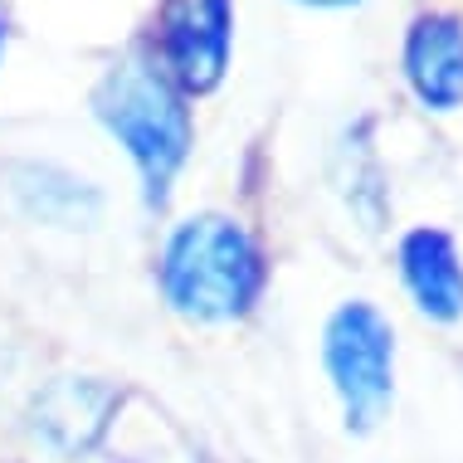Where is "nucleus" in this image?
<instances>
[{
	"label": "nucleus",
	"instance_id": "nucleus-1",
	"mask_svg": "<svg viewBox=\"0 0 463 463\" xmlns=\"http://www.w3.org/2000/svg\"><path fill=\"white\" fill-rule=\"evenodd\" d=\"M264 249L230 215H191L161 244V293L191 322H234L259 303Z\"/></svg>",
	"mask_w": 463,
	"mask_h": 463
},
{
	"label": "nucleus",
	"instance_id": "nucleus-2",
	"mask_svg": "<svg viewBox=\"0 0 463 463\" xmlns=\"http://www.w3.org/2000/svg\"><path fill=\"white\" fill-rule=\"evenodd\" d=\"M93 112L132 156L137 176L146 185V200L161 205L176 171L191 156V112H185L181 89L152 59H122L93 89Z\"/></svg>",
	"mask_w": 463,
	"mask_h": 463
},
{
	"label": "nucleus",
	"instance_id": "nucleus-3",
	"mask_svg": "<svg viewBox=\"0 0 463 463\" xmlns=\"http://www.w3.org/2000/svg\"><path fill=\"white\" fill-rule=\"evenodd\" d=\"M322 361H327L332 391L342 400L346 430H375L395 395V332L385 312L361 298L342 303L322 332Z\"/></svg>",
	"mask_w": 463,
	"mask_h": 463
},
{
	"label": "nucleus",
	"instance_id": "nucleus-4",
	"mask_svg": "<svg viewBox=\"0 0 463 463\" xmlns=\"http://www.w3.org/2000/svg\"><path fill=\"white\" fill-rule=\"evenodd\" d=\"M161 73L181 93H210L230 69L234 0H161Z\"/></svg>",
	"mask_w": 463,
	"mask_h": 463
},
{
	"label": "nucleus",
	"instance_id": "nucleus-5",
	"mask_svg": "<svg viewBox=\"0 0 463 463\" xmlns=\"http://www.w3.org/2000/svg\"><path fill=\"white\" fill-rule=\"evenodd\" d=\"M405 79L415 98L434 112L463 108V20L458 15H420L405 34Z\"/></svg>",
	"mask_w": 463,
	"mask_h": 463
},
{
	"label": "nucleus",
	"instance_id": "nucleus-6",
	"mask_svg": "<svg viewBox=\"0 0 463 463\" xmlns=\"http://www.w3.org/2000/svg\"><path fill=\"white\" fill-rule=\"evenodd\" d=\"M400 273L415 298V307L434 322H458L463 317V259L454 240L434 224H420L400 240Z\"/></svg>",
	"mask_w": 463,
	"mask_h": 463
},
{
	"label": "nucleus",
	"instance_id": "nucleus-7",
	"mask_svg": "<svg viewBox=\"0 0 463 463\" xmlns=\"http://www.w3.org/2000/svg\"><path fill=\"white\" fill-rule=\"evenodd\" d=\"M10 191H15L20 210L40 224H54V230H89L103 210V195H98L93 181L73 176L64 166H49V161H24V166L10 171Z\"/></svg>",
	"mask_w": 463,
	"mask_h": 463
},
{
	"label": "nucleus",
	"instance_id": "nucleus-8",
	"mask_svg": "<svg viewBox=\"0 0 463 463\" xmlns=\"http://www.w3.org/2000/svg\"><path fill=\"white\" fill-rule=\"evenodd\" d=\"M108 410H112V391L108 385H93V381H54L49 391L34 400V434L44 444H54L59 454H83L108 424Z\"/></svg>",
	"mask_w": 463,
	"mask_h": 463
},
{
	"label": "nucleus",
	"instance_id": "nucleus-9",
	"mask_svg": "<svg viewBox=\"0 0 463 463\" xmlns=\"http://www.w3.org/2000/svg\"><path fill=\"white\" fill-rule=\"evenodd\" d=\"M298 5H317V10H342V5H361V0H298Z\"/></svg>",
	"mask_w": 463,
	"mask_h": 463
},
{
	"label": "nucleus",
	"instance_id": "nucleus-10",
	"mask_svg": "<svg viewBox=\"0 0 463 463\" xmlns=\"http://www.w3.org/2000/svg\"><path fill=\"white\" fill-rule=\"evenodd\" d=\"M5 40H10V20H5V5H0V59H5Z\"/></svg>",
	"mask_w": 463,
	"mask_h": 463
}]
</instances>
